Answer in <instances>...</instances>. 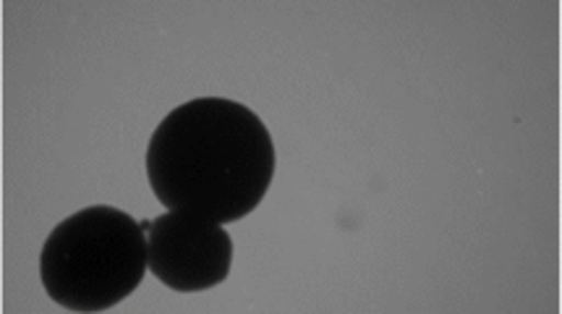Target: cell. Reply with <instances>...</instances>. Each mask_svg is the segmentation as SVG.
Listing matches in <instances>:
<instances>
[{"label": "cell", "instance_id": "1", "mask_svg": "<svg viewBox=\"0 0 562 314\" xmlns=\"http://www.w3.org/2000/svg\"><path fill=\"white\" fill-rule=\"evenodd\" d=\"M276 170L278 149L262 119L228 98L173 108L147 145V179L157 202L221 225L251 215Z\"/></svg>", "mask_w": 562, "mask_h": 314}, {"label": "cell", "instance_id": "2", "mask_svg": "<svg viewBox=\"0 0 562 314\" xmlns=\"http://www.w3.org/2000/svg\"><path fill=\"white\" fill-rule=\"evenodd\" d=\"M142 223L111 204L60 221L40 251V281L68 312H105L139 289L147 272Z\"/></svg>", "mask_w": 562, "mask_h": 314}, {"label": "cell", "instance_id": "3", "mask_svg": "<svg viewBox=\"0 0 562 314\" xmlns=\"http://www.w3.org/2000/svg\"><path fill=\"white\" fill-rule=\"evenodd\" d=\"M147 234V265L173 291H210L225 283L233 268V238L221 223L166 210L142 221Z\"/></svg>", "mask_w": 562, "mask_h": 314}]
</instances>
